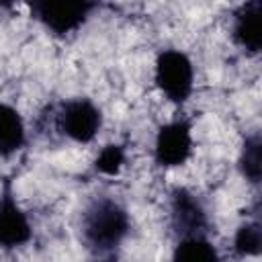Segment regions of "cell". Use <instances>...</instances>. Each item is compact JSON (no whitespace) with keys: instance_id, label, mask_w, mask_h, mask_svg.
I'll list each match as a JSON object with an SVG mask.
<instances>
[{"instance_id":"7c38bea8","label":"cell","mask_w":262,"mask_h":262,"mask_svg":"<svg viewBox=\"0 0 262 262\" xmlns=\"http://www.w3.org/2000/svg\"><path fill=\"white\" fill-rule=\"evenodd\" d=\"M233 252L239 258L258 256L262 252V227L258 221H246L237 227L233 237Z\"/></svg>"},{"instance_id":"9c48e42d","label":"cell","mask_w":262,"mask_h":262,"mask_svg":"<svg viewBox=\"0 0 262 262\" xmlns=\"http://www.w3.org/2000/svg\"><path fill=\"white\" fill-rule=\"evenodd\" d=\"M23 145H25V123L20 113L8 102H0V156L10 158Z\"/></svg>"},{"instance_id":"5b68a950","label":"cell","mask_w":262,"mask_h":262,"mask_svg":"<svg viewBox=\"0 0 262 262\" xmlns=\"http://www.w3.org/2000/svg\"><path fill=\"white\" fill-rule=\"evenodd\" d=\"M31 235L33 229L27 219V213L16 203L12 180L4 178L0 186V248L14 250L18 246H25Z\"/></svg>"},{"instance_id":"4fadbf2b","label":"cell","mask_w":262,"mask_h":262,"mask_svg":"<svg viewBox=\"0 0 262 262\" xmlns=\"http://www.w3.org/2000/svg\"><path fill=\"white\" fill-rule=\"evenodd\" d=\"M125 164V147L119 143H108L100 149V154L94 160V168L96 172L104 174V176H115L121 172Z\"/></svg>"},{"instance_id":"8fae6325","label":"cell","mask_w":262,"mask_h":262,"mask_svg":"<svg viewBox=\"0 0 262 262\" xmlns=\"http://www.w3.org/2000/svg\"><path fill=\"white\" fill-rule=\"evenodd\" d=\"M237 164H239L242 176L248 182H252V184L260 182V176H262V139H260V133H252L244 139Z\"/></svg>"},{"instance_id":"277c9868","label":"cell","mask_w":262,"mask_h":262,"mask_svg":"<svg viewBox=\"0 0 262 262\" xmlns=\"http://www.w3.org/2000/svg\"><path fill=\"white\" fill-rule=\"evenodd\" d=\"M57 125L72 141L90 143L102 127V113L90 98H70L61 102Z\"/></svg>"},{"instance_id":"30bf717a","label":"cell","mask_w":262,"mask_h":262,"mask_svg":"<svg viewBox=\"0 0 262 262\" xmlns=\"http://www.w3.org/2000/svg\"><path fill=\"white\" fill-rule=\"evenodd\" d=\"M172 262H221V258L205 235H188L176 242Z\"/></svg>"},{"instance_id":"3957f363","label":"cell","mask_w":262,"mask_h":262,"mask_svg":"<svg viewBox=\"0 0 262 262\" xmlns=\"http://www.w3.org/2000/svg\"><path fill=\"white\" fill-rule=\"evenodd\" d=\"M31 14L39 20L51 35L66 37L78 31L88 16L98 8L96 2H51V0H35L29 4Z\"/></svg>"},{"instance_id":"ba28073f","label":"cell","mask_w":262,"mask_h":262,"mask_svg":"<svg viewBox=\"0 0 262 262\" xmlns=\"http://www.w3.org/2000/svg\"><path fill=\"white\" fill-rule=\"evenodd\" d=\"M231 39L246 53H260L262 49V2L250 0L235 8Z\"/></svg>"},{"instance_id":"8992f818","label":"cell","mask_w":262,"mask_h":262,"mask_svg":"<svg viewBox=\"0 0 262 262\" xmlns=\"http://www.w3.org/2000/svg\"><path fill=\"white\" fill-rule=\"evenodd\" d=\"M192 154V129L188 121H170L158 129L154 143V160L158 166H182Z\"/></svg>"},{"instance_id":"52a82bcc","label":"cell","mask_w":262,"mask_h":262,"mask_svg":"<svg viewBox=\"0 0 262 262\" xmlns=\"http://www.w3.org/2000/svg\"><path fill=\"white\" fill-rule=\"evenodd\" d=\"M170 217H172V229L178 237L205 235V229L209 225L201 201L182 186H176L170 194Z\"/></svg>"},{"instance_id":"6da1fadb","label":"cell","mask_w":262,"mask_h":262,"mask_svg":"<svg viewBox=\"0 0 262 262\" xmlns=\"http://www.w3.org/2000/svg\"><path fill=\"white\" fill-rule=\"evenodd\" d=\"M131 229L127 209L113 196H94L82 213L80 231L86 250L98 262H115L117 250Z\"/></svg>"},{"instance_id":"7a4b0ae2","label":"cell","mask_w":262,"mask_h":262,"mask_svg":"<svg viewBox=\"0 0 262 262\" xmlns=\"http://www.w3.org/2000/svg\"><path fill=\"white\" fill-rule=\"evenodd\" d=\"M154 82L168 100L176 104L186 102L194 86V68L190 57L180 49L160 51L154 66Z\"/></svg>"}]
</instances>
